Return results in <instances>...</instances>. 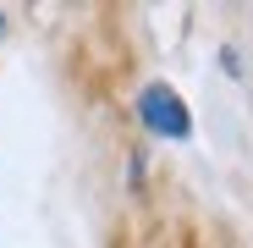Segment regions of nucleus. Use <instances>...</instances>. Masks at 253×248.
I'll return each mask as SVG.
<instances>
[{
  "instance_id": "nucleus-2",
  "label": "nucleus",
  "mask_w": 253,
  "mask_h": 248,
  "mask_svg": "<svg viewBox=\"0 0 253 248\" xmlns=\"http://www.w3.org/2000/svg\"><path fill=\"white\" fill-rule=\"evenodd\" d=\"M0 28H6V17H0Z\"/></svg>"
},
{
  "instance_id": "nucleus-1",
  "label": "nucleus",
  "mask_w": 253,
  "mask_h": 248,
  "mask_svg": "<svg viewBox=\"0 0 253 248\" xmlns=\"http://www.w3.org/2000/svg\"><path fill=\"white\" fill-rule=\"evenodd\" d=\"M138 116L149 121V133H160V138H187V133H193L187 105L165 89V83H149V89L138 94Z\"/></svg>"
}]
</instances>
